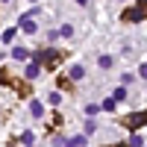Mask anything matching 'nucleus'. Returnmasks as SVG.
<instances>
[{
  "instance_id": "nucleus-1",
  "label": "nucleus",
  "mask_w": 147,
  "mask_h": 147,
  "mask_svg": "<svg viewBox=\"0 0 147 147\" xmlns=\"http://www.w3.org/2000/svg\"><path fill=\"white\" fill-rule=\"evenodd\" d=\"M127 129H138V127H144L147 124V112H132V115H127L124 121H121Z\"/></svg>"
},
{
  "instance_id": "nucleus-2",
  "label": "nucleus",
  "mask_w": 147,
  "mask_h": 147,
  "mask_svg": "<svg viewBox=\"0 0 147 147\" xmlns=\"http://www.w3.org/2000/svg\"><path fill=\"white\" fill-rule=\"evenodd\" d=\"M121 18H124L127 24H136V21H141V18H147V12H144L141 6H136V9H127L124 15H121Z\"/></svg>"
},
{
  "instance_id": "nucleus-3",
  "label": "nucleus",
  "mask_w": 147,
  "mask_h": 147,
  "mask_svg": "<svg viewBox=\"0 0 147 147\" xmlns=\"http://www.w3.org/2000/svg\"><path fill=\"white\" fill-rule=\"evenodd\" d=\"M38 74H41V62L35 59L32 65H27V74H24V77H27V80H38Z\"/></svg>"
},
{
  "instance_id": "nucleus-4",
  "label": "nucleus",
  "mask_w": 147,
  "mask_h": 147,
  "mask_svg": "<svg viewBox=\"0 0 147 147\" xmlns=\"http://www.w3.org/2000/svg\"><path fill=\"white\" fill-rule=\"evenodd\" d=\"M21 30H24V32H35V21H32V12L21 18Z\"/></svg>"
},
{
  "instance_id": "nucleus-5",
  "label": "nucleus",
  "mask_w": 147,
  "mask_h": 147,
  "mask_svg": "<svg viewBox=\"0 0 147 147\" xmlns=\"http://www.w3.org/2000/svg\"><path fill=\"white\" fill-rule=\"evenodd\" d=\"M30 112H32L35 118H41V115H44V106H41L38 100H32V103H30Z\"/></svg>"
},
{
  "instance_id": "nucleus-6",
  "label": "nucleus",
  "mask_w": 147,
  "mask_h": 147,
  "mask_svg": "<svg viewBox=\"0 0 147 147\" xmlns=\"http://www.w3.org/2000/svg\"><path fill=\"white\" fill-rule=\"evenodd\" d=\"M82 77H85V68L82 65H74L71 68V80H82Z\"/></svg>"
},
{
  "instance_id": "nucleus-7",
  "label": "nucleus",
  "mask_w": 147,
  "mask_h": 147,
  "mask_svg": "<svg viewBox=\"0 0 147 147\" xmlns=\"http://www.w3.org/2000/svg\"><path fill=\"white\" fill-rule=\"evenodd\" d=\"M65 144H68V147H82V144H85V136H74V138H68Z\"/></svg>"
},
{
  "instance_id": "nucleus-8",
  "label": "nucleus",
  "mask_w": 147,
  "mask_h": 147,
  "mask_svg": "<svg viewBox=\"0 0 147 147\" xmlns=\"http://www.w3.org/2000/svg\"><path fill=\"white\" fill-rule=\"evenodd\" d=\"M12 56H15V59H30V50H27V47H15Z\"/></svg>"
},
{
  "instance_id": "nucleus-9",
  "label": "nucleus",
  "mask_w": 147,
  "mask_h": 147,
  "mask_svg": "<svg viewBox=\"0 0 147 147\" xmlns=\"http://www.w3.org/2000/svg\"><path fill=\"white\" fill-rule=\"evenodd\" d=\"M97 65H100L103 71H106V68H112V56H100V59H97Z\"/></svg>"
},
{
  "instance_id": "nucleus-10",
  "label": "nucleus",
  "mask_w": 147,
  "mask_h": 147,
  "mask_svg": "<svg viewBox=\"0 0 147 147\" xmlns=\"http://www.w3.org/2000/svg\"><path fill=\"white\" fill-rule=\"evenodd\" d=\"M112 97H115V100H127V88H124V85H121V88H115Z\"/></svg>"
},
{
  "instance_id": "nucleus-11",
  "label": "nucleus",
  "mask_w": 147,
  "mask_h": 147,
  "mask_svg": "<svg viewBox=\"0 0 147 147\" xmlns=\"http://www.w3.org/2000/svg\"><path fill=\"white\" fill-rule=\"evenodd\" d=\"M115 103H118L115 97H109V100H103V109H106V112H112V109H115Z\"/></svg>"
},
{
  "instance_id": "nucleus-12",
  "label": "nucleus",
  "mask_w": 147,
  "mask_h": 147,
  "mask_svg": "<svg viewBox=\"0 0 147 147\" xmlns=\"http://www.w3.org/2000/svg\"><path fill=\"white\" fill-rule=\"evenodd\" d=\"M15 32H18V30H15V27H12V30H6V32H3V41H6V44H9V41H12V38H15Z\"/></svg>"
},
{
  "instance_id": "nucleus-13",
  "label": "nucleus",
  "mask_w": 147,
  "mask_h": 147,
  "mask_svg": "<svg viewBox=\"0 0 147 147\" xmlns=\"http://www.w3.org/2000/svg\"><path fill=\"white\" fill-rule=\"evenodd\" d=\"M21 141H24V144H32V141H35V136H32V132H24Z\"/></svg>"
},
{
  "instance_id": "nucleus-14",
  "label": "nucleus",
  "mask_w": 147,
  "mask_h": 147,
  "mask_svg": "<svg viewBox=\"0 0 147 147\" xmlns=\"http://www.w3.org/2000/svg\"><path fill=\"white\" fill-rule=\"evenodd\" d=\"M59 100H62V97H59V91H53V94H50V97H47V103H53V106H56V103H59Z\"/></svg>"
},
{
  "instance_id": "nucleus-15",
  "label": "nucleus",
  "mask_w": 147,
  "mask_h": 147,
  "mask_svg": "<svg viewBox=\"0 0 147 147\" xmlns=\"http://www.w3.org/2000/svg\"><path fill=\"white\" fill-rule=\"evenodd\" d=\"M129 144H132V147H141V144H144V141H141V138H138V136H129Z\"/></svg>"
},
{
  "instance_id": "nucleus-16",
  "label": "nucleus",
  "mask_w": 147,
  "mask_h": 147,
  "mask_svg": "<svg viewBox=\"0 0 147 147\" xmlns=\"http://www.w3.org/2000/svg\"><path fill=\"white\" fill-rule=\"evenodd\" d=\"M138 77H144V80H147V62H144V65L138 68Z\"/></svg>"
},
{
  "instance_id": "nucleus-17",
  "label": "nucleus",
  "mask_w": 147,
  "mask_h": 147,
  "mask_svg": "<svg viewBox=\"0 0 147 147\" xmlns=\"http://www.w3.org/2000/svg\"><path fill=\"white\" fill-rule=\"evenodd\" d=\"M138 6H141V9H144V12H147V0H138Z\"/></svg>"
},
{
  "instance_id": "nucleus-18",
  "label": "nucleus",
  "mask_w": 147,
  "mask_h": 147,
  "mask_svg": "<svg viewBox=\"0 0 147 147\" xmlns=\"http://www.w3.org/2000/svg\"><path fill=\"white\" fill-rule=\"evenodd\" d=\"M77 3H80V6H88V0H77Z\"/></svg>"
},
{
  "instance_id": "nucleus-19",
  "label": "nucleus",
  "mask_w": 147,
  "mask_h": 147,
  "mask_svg": "<svg viewBox=\"0 0 147 147\" xmlns=\"http://www.w3.org/2000/svg\"><path fill=\"white\" fill-rule=\"evenodd\" d=\"M0 59H3V53H0Z\"/></svg>"
},
{
  "instance_id": "nucleus-20",
  "label": "nucleus",
  "mask_w": 147,
  "mask_h": 147,
  "mask_svg": "<svg viewBox=\"0 0 147 147\" xmlns=\"http://www.w3.org/2000/svg\"><path fill=\"white\" fill-rule=\"evenodd\" d=\"M3 3H9V0H3Z\"/></svg>"
}]
</instances>
